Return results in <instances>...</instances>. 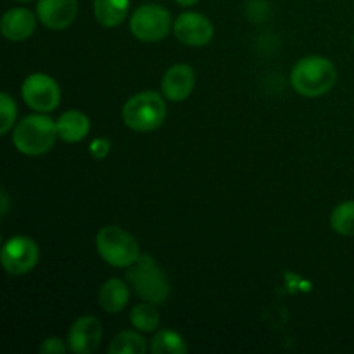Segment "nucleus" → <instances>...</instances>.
I'll return each instance as SVG.
<instances>
[{
  "instance_id": "nucleus-1",
  "label": "nucleus",
  "mask_w": 354,
  "mask_h": 354,
  "mask_svg": "<svg viewBox=\"0 0 354 354\" xmlns=\"http://www.w3.org/2000/svg\"><path fill=\"white\" fill-rule=\"evenodd\" d=\"M337 82V69L334 62L322 55H308L294 64L290 83L303 97H320L330 92Z\"/></svg>"
},
{
  "instance_id": "nucleus-2",
  "label": "nucleus",
  "mask_w": 354,
  "mask_h": 354,
  "mask_svg": "<svg viewBox=\"0 0 354 354\" xmlns=\"http://www.w3.org/2000/svg\"><path fill=\"white\" fill-rule=\"evenodd\" d=\"M57 137V121L38 113L23 118L14 127L12 144L21 154L35 158L50 151Z\"/></svg>"
},
{
  "instance_id": "nucleus-3",
  "label": "nucleus",
  "mask_w": 354,
  "mask_h": 354,
  "mask_svg": "<svg viewBox=\"0 0 354 354\" xmlns=\"http://www.w3.org/2000/svg\"><path fill=\"white\" fill-rule=\"evenodd\" d=\"M127 282L140 299L152 304H162L169 297L171 287L165 270L152 256L140 254V258L128 268Z\"/></svg>"
},
{
  "instance_id": "nucleus-4",
  "label": "nucleus",
  "mask_w": 354,
  "mask_h": 354,
  "mask_svg": "<svg viewBox=\"0 0 354 354\" xmlns=\"http://www.w3.org/2000/svg\"><path fill=\"white\" fill-rule=\"evenodd\" d=\"M166 97L158 92H140L128 99L121 116L130 130L138 133L158 130L166 120Z\"/></svg>"
},
{
  "instance_id": "nucleus-5",
  "label": "nucleus",
  "mask_w": 354,
  "mask_h": 354,
  "mask_svg": "<svg viewBox=\"0 0 354 354\" xmlns=\"http://www.w3.org/2000/svg\"><path fill=\"white\" fill-rule=\"evenodd\" d=\"M95 248L100 258L114 268H130L140 258L137 239L114 225L100 228L95 237Z\"/></svg>"
},
{
  "instance_id": "nucleus-6",
  "label": "nucleus",
  "mask_w": 354,
  "mask_h": 354,
  "mask_svg": "<svg viewBox=\"0 0 354 354\" xmlns=\"http://www.w3.org/2000/svg\"><path fill=\"white\" fill-rule=\"evenodd\" d=\"M173 30L171 14L161 6L145 3L135 9L130 17V31L140 41H159Z\"/></svg>"
},
{
  "instance_id": "nucleus-7",
  "label": "nucleus",
  "mask_w": 354,
  "mask_h": 354,
  "mask_svg": "<svg viewBox=\"0 0 354 354\" xmlns=\"http://www.w3.org/2000/svg\"><path fill=\"white\" fill-rule=\"evenodd\" d=\"M0 259L9 275H26L38 265L40 249L33 239L16 235L3 242Z\"/></svg>"
},
{
  "instance_id": "nucleus-8",
  "label": "nucleus",
  "mask_w": 354,
  "mask_h": 354,
  "mask_svg": "<svg viewBox=\"0 0 354 354\" xmlns=\"http://www.w3.org/2000/svg\"><path fill=\"white\" fill-rule=\"evenodd\" d=\"M23 100L37 113H50L61 104V88L52 76L33 73L21 85Z\"/></svg>"
},
{
  "instance_id": "nucleus-9",
  "label": "nucleus",
  "mask_w": 354,
  "mask_h": 354,
  "mask_svg": "<svg viewBox=\"0 0 354 354\" xmlns=\"http://www.w3.org/2000/svg\"><path fill=\"white\" fill-rule=\"evenodd\" d=\"M173 33L176 40L189 47H204L213 40V23L204 14L187 10L182 12L173 23Z\"/></svg>"
},
{
  "instance_id": "nucleus-10",
  "label": "nucleus",
  "mask_w": 354,
  "mask_h": 354,
  "mask_svg": "<svg viewBox=\"0 0 354 354\" xmlns=\"http://www.w3.org/2000/svg\"><path fill=\"white\" fill-rule=\"evenodd\" d=\"M102 325L95 317H80L68 332L69 351L76 354H92L102 341Z\"/></svg>"
},
{
  "instance_id": "nucleus-11",
  "label": "nucleus",
  "mask_w": 354,
  "mask_h": 354,
  "mask_svg": "<svg viewBox=\"0 0 354 354\" xmlns=\"http://www.w3.org/2000/svg\"><path fill=\"white\" fill-rule=\"evenodd\" d=\"M78 14V0H38L37 16L50 30H66Z\"/></svg>"
},
{
  "instance_id": "nucleus-12",
  "label": "nucleus",
  "mask_w": 354,
  "mask_h": 354,
  "mask_svg": "<svg viewBox=\"0 0 354 354\" xmlns=\"http://www.w3.org/2000/svg\"><path fill=\"white\" fill-rule=\"evenodd\" d=\"M196 86V73L189 64H173L161 80V93L171 102L189 99Z\"/></svg>"
},
{
  "instance_id": "nucleus-13",
  "label": "nucleus",
  "mask_w": 354,
  "mask_h": 354,
  "mask_svg": "<svg viewBox=\"0 0 354 354\" xmlns=\"http://www.w3.org/2000/svg\"><path fill=\"white\" fill-rule=\"evenodd\" d=\"M37 14L31 12L26 7H14L3 14L0 31L7 40L24 41L37 30Z\"/></svg>"
},
{
  "instance_id": "nucleus-14",
  "label": "nucleus",
  "mask_w": 354,
  "mask_h": 354,
  "mask_svg": "<svg viewBox=\"0 0 354 354\" xmlns=\"http://www.w3.org/2000/svg\"><path fill=\"white\" fill-rule=\"evenodd\" d=\"M130 301V289L121 279H109L99 290V304L106 313L116 315L127 308Z\"/></svg>"
},
{
  "instance_id": "nucleus-15",
  "label": "nucleus",
  "mask_w": 354,
  "mask_h": 354,
  "mask_svg": "<svg viewBox=\"0 0 354 354\" xmlns=\"http://www.w3.org/2000/svg\"><path fill=\"white\" fill-rule=\"evenodd\" d=\"M90 120L82 111H66L57 118V133L68 144H78L88 135Z\"/></svg>"
},
{
  "instance_id": "nucleus-16",
  "label": "nucleus",
  "mask_w": 354,
  "mask_h": 354,
  "mask_svg": "<svg viewBox=\"0 0 354 354\" xmlns=\"http://www.w3.org/2000/svg\"><path fill=\"white\" fill-rule=\"evenodd\" d=\"M130 0H93V16L104 28H116L127 19Z\"/></svg>"
},
{
  "instance_id": "nucleus-17",
  "label": "nucleus",
  "mask_w": 354,
  "mask_h": 354,
  "mask_svg": "<svg viewBox=\"0 0 354 354\" xmlns=\"http://www.w3.org/2000/svg\"><path fill=\"white\" fill-rule=\"evenodd\" d=\"M149 349L154 354H185L189 351V346L178 332L162 328V330L156 332Z\"/></svg>"
},
{
  "instance_id": "nucleus-18",
  "label": "nucleus",
  "mask_w": 354,
  "mask_h": 354,
  "mask_svg": "<svg viewBox=\"0 0 354 354\" xmlns=\"http://www.w3.org/2000/svg\"><path fill=\"white\" fill-rule=\"evenodd\" d=\"M149 346L138 330H123L109 344L111 354H145Z\"/></svg>"
},
{
  "instance_id": "nucleus-19",
  "label": "nucleus",
  "mask_w": 354,
  "mask_h": 354,
  "mask_svg": "<svg viewBox=\"0 0 354 354\" xmlns=\"http://www.w3.org/2000/svg\"><path fill=\"white\" fill-rule=\"evenodd\" d=\"M130 322H131V325L135 327V330L154 332V330H158L161 317H159V311L156 310V304L144 301V303L137 304V306L131 310Z\"/></svg>"
},
{
  "instance_id": "nucleus-20",
  "label": "nucleus",
  "mask_w": 354,
  "mask_h": 354,
  "mask_svg": "<svg viewBox=\"0 0 354 354\" xmlns=\"http://www.w3.org/2000/svg\"><path fill=\"white\" fill-rule=\"evenodd\" d=\"M330 225L339 235L353 237L354 235V201H344L332 211Z\"/></svg>"
},
{
  "instance_id": "nucleus-21",
  "label": "nucleus",
  "mask_w": 354,
  "mask_h": 354,
  "mask_svg": "<svg viewBox=\"0 0 354 354\" xmlns=\"http://www.w3.org/2000/svg\"><path fill=\"white\" fill-rule=\"evenodd\" d=\"M17 118V106L7 92L0 93V133H9Z\"/></svg>"
},
{
  "instance_id": "nucleus-22",
  "label": "nucleus",
  "mask_w": 354,
  "mask_h": 354,
  "mask_svg": "<svg viewBox=\"0 0 354 354\" xmlns=\"http://www.w3.org/2000/svg\"><path fill=\"white\" fill-rule=\"evenodd\" d=\"M69 349L68 344H64V341L59 337H48L41 342V346L38 348V351L44 354H64Z\"/></svg>"
},
{
  "instance_id": "nucleus-23",
  "label": "nucleus",
  "mask_w": 354,
  "mask_h": 354,
  "mask_svg": "<svg viewBox=\"0 0 354 354\" xmlns=\"http://www.w3.org/2000/svg\"><path fill=\"white\" fill-rule=\"evenodd\" d=\"M111 147H113V144H111L109 138H95V140L90 144V156H92L93 159H106L107 154L111 152Z\"/></svg>"
},
{
  "instance_id": "nucleus-24",
  "label": "nucleus",
  "mask_w": 354,
  "mask_h": 354,
  "mask_svg": "<svg viewBox=\"0 0 354 354\" xmlns=\"http://www.w3.org/2000/svg\"><path fill=\"white\" fill-rule=\"evenodd\" d=\"M7 209H9V197H7L6 190H2V216H6Z\"/></svg>"
},
{
  "instance_id": "nucleus-25",
  "label": "nucleus",
  "mask_w": 354,
  "mask_h": 354,
  "mask_svg": "<svg viewBox=\"0 0 354 354\" xmlns=\"http://www.w3.org/2000/svg\"><path fill=\"white\" fill-rule=\"evenodd\" d=\"M175 2L182 7H194L196 3H199V0H175Z\"/></svg>"
},
{
  "instance_id": "nucleus-26",
  "label": "nucleus",
  "mask_w": 354,
  "mask_h": 354,
  "mask_svg": "<svg viewBox=\"0 0 354 354\" xmlns=\"http://www.w3.org/2000/svg\"><path fill=\"white\" fill-rule=\"evenodd\" d=\"M17 2H30V0H17Z\"/></svg>"
},
{
  "instance_id": "nucleus-27",
  "label": "nucleus",
  "mask_w": 354,
  "mask_h": 354,
  "mask_svg": "<svg viewBox=\"0 0 354 354\" xmlns=\"http://www.w3.org/2000/svg\"><path fill=\"white\" fill-rule=\"evenodd\" d=\"M353 44H354V38H353Z\"/></svg>"
}]
</instances>
